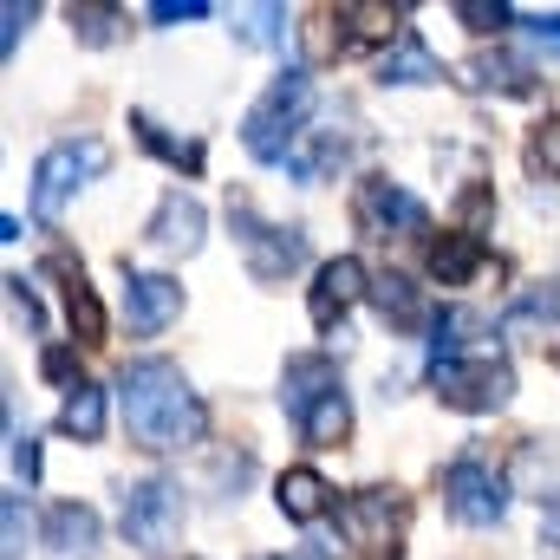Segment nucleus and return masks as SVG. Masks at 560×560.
Returning <instances> with one entry per match:
<instances>
[{
  "mask_svg": "<svg viewBox=\"0 0 560 560\" xmlns=\"http://www.w3.org/2000/svg\"><path fill=\"white\" fill-rule=\"evenodd\" d=\"M430 385L450 411H502L515 398V365L495 352V326L469 306H443L430 319Z\"/></svg>",
  "mask_w": 560,
  "mask_h": 560,
  "instance_id": "obj_1",
  "label": "nucleus"
},
{
  "mask_svg": "<svg viewBox=\"0 0 560 560\" xmlns=\"http://www.w3.org/2000/svg\"><path fill=\"white\" fill-rule=\"evenodd\" d=\"M118 405H125L131 443L150 450V456L189 450V443H202V430H209L202 398L189 392L183 365H170V359H131V365L118 372Z\"/></svg>",
  "mask_w": 560,
  "mask_h": 560,
  "instance_id": "obj_2",
  "label": "nucleus"
},
{
  "mask_svg": "<svg viewBox=\"0 0 560 560\" xmlns=\"http://www.w3.org/2000/svg\"><path fill=\"white\" fill-rule=\"evenodd\" d=\"M280 405H287V418L300 423V443H306V450H339V443L352 436V405H346L339 365H332V359H319V352L287 359Z\"/></svg>",
  "mask_w": 560,
  "mask_h": 560,
  "instance_id": "obj_3",
  "label": "nucleus"
},
{
  "mask_svg": "<svg viewBox=\"0 0 560 560\" xmlns=\"http://www.w3.org/2000/svg\"><path fill=\"white\" fill-rule=\"evenodd\" d=\"M306 118H313V72H306V66H287L275 85L248 105V118H242V143H248V156H261V163H287L293 143L313 131Z\"/></svg>",
  "mask_w": 560,
  "mask_h": 560,
  "instance_id": "obj_4",
  "label": "nucleus"
},
{
  "mask_svg": "<svg viewBox=\"0 0 560 560\" xmlns=\"http://www.w3.org/2000/svg\"><path fill=\"white\" fill-rule=\"evenodd\" d=\"M405 522L411 502L398 489H359L339 502V535L359 560H405Z\"/></svg>",
  "mask_w": 560,
  "mask_h": 560,
  "instance_id": "obj_5",
  "label": "nucleus"
},
{
  "mask_svg": "<svg viewBox=\"0 0 560 560\" xmlns=\"http://www.w3.org/2000/svg\"><path fill=\"white\" fill-rule=\"evenodd\" d=\"M105 163H112V150L98 138H59L39 156V170H33V215H39V222H59L66 202H72L92 176H105Z\"/></svg>",
  "mask_w": 560,
  "mask_h": 560,
  "instance_id": "obj_6",
  "label": "nucleus"
},
{
  "mask_svg": "<svg viewBox=\"0 0 560 560\" xmlns=\"http://www.w3.org/2000/svg\"><path fill=\"white\" fill-rule=\"evenodd\" d=\"M229 229H235V248H242V261H248L255 280L275 287V280L306 268V235L300 229H280V222H261L255 202H242V196H229Z\"/></svg>",
  "mask_w": 560,
  "mask_h": 560,
  "instance_id": "obj_7",
  "label": "nucleus"
},
{
  "mask_svg": "<svg viewBox=\"0 0 560 560\" xmlns=\"http://www.w3.org/2000/svg\"><path fill=\"white\" fill-rule=\"evenodd\" d=\"M125 541L138 548V555H170L176 541H183V489L170 482V476H150V482H131L125 489Z\"/></svg>",
  "mask_w": 560,
  "mask_h": 560,
  "instance_id": "obj_8",
  "label": "nucleus"
},
{
  "mask_svg": "<svg viewBox=\"0 0 560 560\" xmlns=\"http://www.w3.org/2000/svg\"><path fill=\"white\" fill-rule=\"evenodd\" d=\"M443 509L463 522V528H495L509 515V476L482 456H456L443 469Z\"/></svg>",
  "mask_w": 560,
  "mask_h": 560,
  "instance_id": "obj_9",
  "label": "nucleus"
},
{
  "mask_svg": "<svg viewBox=\"0 0 560 560\" xmlns=\"http://www.w3.org/2000/svg\"><path fill=\"white\" fill-rule=\"evenodd\" d=\"M359 222L378 242H405V235H423L430 229V209H423L411 189H398L392 176H365L359 183Z\"/></svg>",
  "mask_w": 560,
  "mask_h": 560,
  "instance_id": "obj_10",
  "label": "nucleus"
},
{
  "mask_svg": "<svg viewBox=\"0 0 560 560\" xmlns=\"http://www.w3.org/2000/svg\"><path fill=\"white\" fill-rule=\"evenodd\" d=\"M365 293H372V275H365L352 255H339V261H326V268L313 275L306 313H313V326H319V332H332V326H339V319H346V313L365 300Z\"/></svg>",
  "mask_w": 560,
  "mask_h": 560,
  "instance_id": "obj_11",
  "label": "nucleus"
},
{
  "mask_svg": "<svg viewBox=\"0 0 560 560\" xmlns=\"http://www.w3.org/2000/svg\"><path fill=\"white\" fill-rule=\"evenodd\" d=\"M46 275H59L66 319H72V339H79V346H105V306H98V293H92L85 268H79L66 248H52V255H46Z\"/></svg>",
  "mask_w": 560,
  "mask_h": 560,
  "instance_id": "obj_12",
  "label": "nucleus"
},
{
  "mask_svg": "<svg viewBox=\"0 0 560 560\" xmlns=\"http://www.w3.org/2000/svg\"><path fill=\"white\" fill-rule=\"evenodd\" d=\"M125 313H131V326L150 339V332H163V326L183 313V287L170 275H143V268L125 261Z\"/></svg>",
  "mask_w": 560,
  "mask_h": 560,
  "instance_id": "obj_13",
  "label": "nucleus"
},
{
  "mask_svg": "<svg viewBox=\"0 0 560 560\" xmlns=\"http://www.w3.org/2000/svg\"><path fill=\"white\" fill-rule=\"evenodd\" d=\"M202 202L196 196H183V189H170L163 202H156V215H150V229H143V242L150 248H163V255H196L202 248Z\"/></svg>",
  "mask_w": 560,
  "mask_h": 560,
  "instance_id": "obj_14",
  "label": "nucleus"
},
{
  "mask_svg": "<svg viewBox=\"0 0 560 560\" xmlns=\"http://www.w3.org/2000/svg\"><path fill=\"white\" fill-rule=\"evenodd\" d=\"M98 509H85V502H59V509H46V548L52 560H92L98 555Z\"/></svg>",
  "mask_w": 560,
  "mask_h": 560,
  "instance_id": "obj_15",
  "label": "nucleus"
},
{
  "mask_svg": "<svg viewBox=\"0 0 560 560\" xmlns=\"http://www.w3.org/2000/svg\"><path fill=\"white\" fill-rule=\"evenodd\" d=\"M423 268L430 280H443V287H469V280L489 268V248H482V235H469V229H456V235H443V242H430V255H423Z\"/></svg>",
  "mask_w": 560,
  "mask_h": 560,
  "instance_id": "obj_16",
  "label": "nucleus"
},
{
  "mask_svg": "<svg viewBox=\"0 0 560 560\" xmlns=\"http://www.w3.org/2000/svg\"><path fill=\"white\" fill-rule=\"evenodd\" d=\"M436 79H443L436 52L423 46L418 26H405V33L385 46V59H378V85H436Z\"/></svg>",
  "mask_w": 560,
  "mask_h": 560,
  "instance_id": "obj_17",
  "label": "nucleus"
},
{
  "mask_svg": "<svg viewBox=\"0 0 560 560\" xmlns=\"http://www.w3.org/2000/svg\"><path fill=\"white\" fill-rule=\"evenodd\" d=\"M339 163H346V131H339V125H313L306 138L293 143V156H287V170H293L300 183H326Z\"/></svg>",
  "mask_w": 560,
  "mask_h": 560,
  "instance_id": "obj_18",
  "label": "nucleus"
},
{
  "mask_svg": "<svg viewBox=\"0 0 560 560\" xmlns=\"http://www.w3.org/2000/svg\"><path fill=\"white\" fill-rule=\"evenodd\" d=\"M275 502L287 522H319L326 509H332V489H326V476L319 469H287L275 482Z\"/></svg>",
  "mask_w": 560,
  "mask_h": 560,
  "instance_id": "obj_19",
  "label": "nucleus"
},
{
  "mask_svg": "<svg viewBox=\"0 0 560 560\" xmlns=\"http://www.w3.org/2000/svg\"><path fill=\"white\" fill-rule=\"evenodd\" d=\"M372 300H378V313H385L398 332H418L423 319H436V313H430V300H423L405 275H378V280H372Z\"/></svg>",
  "mask_w": 560,
  "mask_h": 560,
  "instance_id": "obj_20",
  "label": "nucleus"
},
{
  "mask_svg": "<svg viewBox=\"0 0 560 560\" xmlns=\"http://www.w3.org/2000/svg\"><path fill=\"white\" fill-rule=\"evenodd\" d=\"M463 85L469 92H535V66H522L509 52H482L463 66Z\"/></svg>",
  "mask_w": 560,
  "mask_h": 560,
  "instance_id": "obj_21",
  "label": "nucleus"
},
{
  "mask_svg": "<svg viewBox=\"0 0 560 560\" xmlns=\"http://www.w3.org/2000/svg\"><path fill=\"white\" fill-rule=\"evenodd\" d=\"M59 430H66V436H79V443H98V436H105V392H98L92 378L66 385V405H59Z\"/></svg>",
  "mask_w": 560,
  "mask_h": 560,
  "instance_id": "obj_22",
  "label": "nucleus"
},
{
  "mask_svg": "<svg viewBox=\"0 0 560 560\" xmlns=\"http://www.w3.org/2000/svg\"><path fill=\"white\" fill-rule=\"evenodd\" d=\"M131 131H138V143L150 150V156H163L170 170H183V176H196V170H202V143H196V138H170L150 112H131Z\"/></svg>",
  "mask_w": 560,
  "mask_h": 560,
  "instance_id": "obj_23",
  "label": "nucleus"
},
{
  "mask_svg": "<svg viewBox=\"0 0 560 560\" xmlns=\"http://www.w3.org/2000/svg\"><path fill=\"white\" fill-rule=\"evenodd\" d=\"M528 326H560V287H535V293L515 300L509 332H528Z\"/></svg>",
  "mask_w": 560,
  "mask_h": 560,
  "instance_id": "obj_24",
  "label": "nucleus"
},
{
  "mask_svg": "<svg viewBox=\"0 0 560 560\" xmlns=\"http://www.w3.org/2000/svg\"><path fill=\"white\" fill-rule=\"evenodd\" d=\"M118 7H72V33L85 39V46H112L118 39Z\"/></svg>",
  "mask_w": 560,
  "mask_h": 560,
  "instance_id": "obj_25",
  "label": "nucleus"
},
{
  "mask_svg": "<svg viewBox=\"0 0 560 560\" xmlns=\"http://www.w3.org/2000/svg\"><path fill=\"white\" fill-rule=\"evenodd\" d=\"M0 541H7V548H0L7 560L26 555V541H33V522H26V495H7V502H0Z\"/></svg>",
  "mask_w": 560,
  "mask_h": 560,
  "instance_id": "obj_26",
  "label": "nucleus"
},
{
  "mask_svg": "<svg viewBox=\"0 0 560 560\" xmlns=\"http://www.w3.org/2000/svg\"><path fill=\"white\" fill-rule=\"evenodd\" d=\"M528 170H535V176H548V183L560 176V118H548V125L528 138Z\"/></svg>",
  "mask_w": 560,
  "mask_h": 560,
  "instance_id": "obj_27",
  "label": "nucleus"
},
{
  "mask_svg": "<svg viewBox=\"0 0 560 560\" xmlns=\"http://www.w3.org/2000/svg\"><path fill=\"white\" fill-rule=\"evenodd\" d=\"M450 13H456L469 33H502V26L515 20V13H509V7H495V0H456Z\"/></svg>",
  "mask_w": 560,
  "mask_h": 560,
  "instance_id": "obj_28",
  "label": "nucleus"
},
{
  "mask_svg": "<svg viewBox=\"0 0 560 560\" xmlns=\"http://www.w3.org/2000/svg\"><path fill=\"white\" fill-rule=\"evenodd\" d=\"M280 20H287V7H255V13H242V39H248V46H280Z\"/></svg>",
  "mask_w": 560,
  "mask_h": 560,
  "instance_id": "obj_29",
  "label": "nucleus"
},
{
  "mask_svg": "<svg viewBox=\"0 0 560 560\" xmlns=\"http://www.w3.org/2000/svg\"><path fill=\"white\" fill-rule=\"evenodd\" d=\"M33 13H39L33 0H7V13H0V52H13V46H20V33L33 26Z\"/></svg>",
  "mask_w": 560,
  "mask_h": 560,
  "instance_id": "obj_30",
  "label": "nucleus"
},
{
  "mask_svg": "<svg viewBox=\"0 0 560 560\" xmlns=\"http://www.w3.org/2000/svg\"><path fill=\"white\" fill-rule=\"evenodd\" d=\"M7 443H13V476H20V482L33 489V482H39V436H33V430H26V436L13 430Z\"/></svg>",
  "mask_w": 560,
  "mask_h": 560,
  "instance_id": "obj_31",
  "label": "nucleus"
},
{
  "mask_svg": "<svg viewBox=\"0 0 560 560\" xmlns=\"http://www.w3.org/2000/svg\"><path fill=\"white\" fill-rule=\"evenodd\" d=\"M7 300H13V319H20L26 332H39V300L26 293V280L20 275H7Z\"/></svg>",
  "mask_w": 560,
  "mask_h": 560,
  "instance_id": "obj_32",
  "label": "nucleus"
},
{
  "mask_svg": "<svg viewBox=\"0 0 560 560\" xmlns=\"http://www.w3.org/2000/svg\"><path fill=\"white\" fill-rule=\"evenodd\" d=\"M202 13H209V0H156V7H150V20H156V26H176V20H202Z\"/></svg>",
  "mask_w": 560,
  "mask_h": 560,
  "instance_id": "obj_33",
  "label": "nucleus"
},
{
  "mask_svg": "<svg viewBox=\"0 0 560 560\" xmlns=\"http://www.w3.org/2000/svg\"><path fill=\"white\" fill-rule=\"evenodd\" d=\"M541 555L560 560V495L548 502V515H541Z\"/></svg>",
  "mask_w": 560,
  "mask_h": 560,
  "instance_id": "obj_34",
  "label": "nucleus"
},
{
  "mask_svg": "<svg viewBox=\"0 0 560 560\" xmlns=\"http://www.w3.org/2000/svg\"><path fill=\"white\" fill-rule=\"evenodd\" d=\"M46 378H72V352H66V346L46 352Z\"/></svg>",
  "mask_w": 560,
  "mask_h": 560,
  "instance_id": "obj_35",
  "label": "nucleus"
},
{
  "mask_svg": "<svg viewBox=\"0 0 560 560\" xmlns=\"http://www.w3.org/2000/svg\"><path fill=\"white\" fill-rule=\"evenodd\" d=\"M255 560H326V555H313V548H300V555H255Z\"/></svg>",
  "mask_w": 560,
  "mask_h": 560,
  "instance_id": "obj_36",
  "label": "nucleus"
},
{
  "mask_svg": "<svg viewBox=\"0 0 560 560\" xmlns=\"http://www.w3.org/2000/svg\"><path fill=\"white\" fill-rule=\"evenodd\" d=\"M555 359H560V352H555Z\"/></svg>",
  "mask_w": 560,
  "mask_h": 560,
  "instance_id": "obj_37",
  "label": "nucleus"
}]
</instances>
